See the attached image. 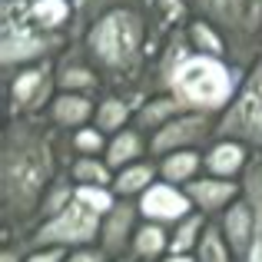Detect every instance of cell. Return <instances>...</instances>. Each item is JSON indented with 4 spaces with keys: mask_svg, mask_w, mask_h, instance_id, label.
<instances>
[{
    "mask_svg": "<svg viewBox=\"0 0 262 262\" xmlns=\"http://www.w3.org/2000/svg\"><path fill=\"white\" fill-rule=\"evenodd\" d=\"M30 126H10L4 143V206L7 216H30L47 199V186L53 176V156Z\"/></svg>",
    "mask_w": 262,
    "mask_h": 262,
    "instance_id": "cell-1",
    "label": "cell"
},
{
    "mask_svg": "<svg viewBox=\"0 0 262 262\" xmlns=\"http://www.w3.org/2000/svg\"><path fill=\"white\" fill-rule=\"evenodd\" d=\"M90 57L106 70H126L136 63L143 47V20L133 10H110L93 24L86 37Z\"/></svg>",
    "mask_w": 262,
    "mask_h": 262,
    "instance_id": "cell-2",
    "label": "cell"
},
{
    "mask_svg": "<svg viewBox=\"0 0 262 262\" xmlns=\"http://www.w3.org/2000/svg\"><path fill=\"white\" fill-rule=\"evenodd\" d=\"M173 90L186 106L219 110L232 96V77L216 57H189L173 70Z\"/></svg>",
    "mask_w": 262,
    "mask_h": 262,
    "instance_id": "cell-3",
    "label": "cell"
},
{
    "mask_svg": "<svg viewBox=\"0 0 262 262\" xmlns=\"http://www.w3.org/2000/svg\"><path fill=\"white\" fill-rule=\"evenodd\" d=\"M100 212L90 209L86 203H80L77 196H73V203L67 206L63 212H57L53 219H47L43 226L37 229V236H33V243H37V249H43V246H63V249H70V246H90L96 239V232H100Z\"/></svg>",
    "mask_w": 262,
    "mask_h": 262,
    "instance_id": "cell-4",
    "label": "cell"
},
{
    "mask_svg": "<svg viewBox=\"0 0 262 262\" xmlns=\"http://www.w3.org/2000/svg\"><path fill=\"white\" fill-rule=\"evenodd\" d=\"M219 133L262 143V63L249 77V83L243 86V93H239V100L232 103V110L223 116Z\"/></svg>",
    "mask_w": 262,
    "mask_h": 262,
    "instance_id": "cell-5",
    "label": "cell"
},
{
    "mask_svg": "<svg viewBox=\"0 0 262 262\" xmlns=\"http://www.w3.org/2000/svg\"><path fill=\"white\" fill-rule=\"evenodd\" d=\"M192 199L186 196V189H176L169 183H156L143 192L140 199V212L149 223H179V219L189 216Z\"/></svg>",
    "mask_w": 262,
    "mask_h": 262,
    "instance_id": "cell-6",
    "label": "cell"
},
{
    "mask_svg": "<svg viewBox=\"0 0 262 262\" xmlns=\"http://www.w3.org/2000/svg\"><path fill=\"white\" fill-rule=\"evenodd\" d=\"M206 133H209V120H206L203 113H183V116H176V120H169L163 129H156L149 149H153L156 156L176 153V149L196 143L199 136H206Z\"/></svg>",
    "mask_w": 262,
    "mask_h": 262,
    "instance_id": "cell-7",
    "label": "cell"
},
{
    "mask_svg": "<svg viewBox=\"0 0 262 262\" xmlns=\"http://www.w3.org/2000/svg\"><path fill=\"white\" fill-rule=\"evenodd\" d=\"M133 216L136 209L133 206H113L103 219V229H100V239H103V252L113 259H126V249H133Z\"/></svg>",
    "mask_w": 262,
    "mask_h": 262,
    "instance_id": "cell-8",
    "label": "cell"
},
{
    "mask_svg": "<svg viewBox=\"0 0 262 262\" xmlns=\"http://www.w3.org/2000/svg\"><path fill=\"white\" fill-rule=\"evenodd\" d=\"M252 229H256L252 206L243 203V199H236V203H232V209L226 212V219H223V232H226V243H229L232 256H236L239 262H246V256H249Z\"/></svg>",
    "mask_w": 262,
    "mask_h": 262,
    "instance_id": "cell-9",
    "label": "cell"
},
{
    "mask_svg": "<svg viewBox=\"0 0 262 262\" xmlns=\"http://www.w3.org/2000/svg\"><path fill=\"white\" fill-rule=\"evenodd\" d=\"M186 196L192 199V206L203 212H216L223 206H229L232 199L239 196V186L236 183H226L219 176H209V179H196V183H186Z\"/></svg>",
    "mask_w": 262,
    "mask_h": 262,
    "instance_id": "cell-10",
    "label": "cell"
},
{
    "mask_svg": "<svg viewBox=\"0 0 262 262\" xmlns=\"http://www.w3.org/2000/svg\"><path fill=\"white\" fill-rule=\"evenodd\" d=\"M40 53H47V37L27 30V27H17V33L10 27L4 30V67L24 63V60H33Z\"/></svg>",
    "mask_w": 262,
    "mask_h": 262,
    "instance_id": "cell-11",
    "label": "cell"
},
{
    "mask_svg": "<svg viewBox=\"0 0 262 262\" xmlns=\"http://www.w3.org/2000/svg\"><path fill=\"white\" fill-rule=\"evenodd\" d=\"M47 90H50V80H47L43 70H27L13 80L10 96H13V106L17 110H37L43 103Z\"/></svg>",
    "mask_w": 262,
    "mask_h": 262,
    "instance_id": "cell-12",
    "label": "cell"
},
{
    "mask_svg": "<svg viewBox=\"0 0 262 262\" xmlns=\"http://www.w3.org/2000/svg\"><path fill=\"white\" fill-rule=\"evenodd\" d=\"M206 166H209V173L219 176V179L236 176L239 169L246 166V149H243V143H236V140L216 143V146L209 149V156H206Z\"/></svg>",
    "mask_w": 262,
    "mask_h": 262,
    "instance_id": "cell-13",
    "label": "cell"
},
{
    "mask_svg": "<svg viewBox=\"0 0 262 262\" xmlns=\"http://www.w3.org/2000/svg\"><path fill=\"white\" fill-rule=\"evenodd\" d=\"M199 7H206L226 27H252L256 24V0H199Z\"/></svg>",
    "mask_w": 262,
    "mask_h": 262,
    "instance_id": "cell-14",
    "label": "cell"
},
{
    "mask_svg": "<svg viewBox=\"0 0 262 262\" xmlns=\"http://www.w3.org/2000/svg\"><path fill=\"white\" fill-rule=\"evenodd\" d=\"M163 252H169L166 229H163L160 223L140 226V229H136V236H133V256L143 259V262H153L156 256H163Z\"/></svg>",
    "mask_w": 262,
    "mask_h": 262,
    "instance_id": "cell-15",
    "label": "cell"
},
{
    "mask_svg": "<svg viewBox=\"0 0 262 262\" xmlns=\"http://www.w3.org/2000/svg\"><path fill=\"white\" fill-rule=\"evenodd\" d=\"M90 113H93V103L80 93H63L53 100V120L60 126H83L90 120Z\"/></svg>",
    "mask_w": 262,
    "mask_h": 262,
    "instance_id": "cell-16",
    "label": "cell"
},
{
    "mask_svg": "<svg viewBox=\"0 0 262 262\" xmlns=\"http://www.w3.org/2000/svg\"><path fill=\"white\" fill-rule=\"evenodd\" d=\"M186 103L179 100V96H160V100H149L146 106L140 110V123L149 129H163L169 120H176V116H183Z\"/></svg>",
    "mask_w": 262,
    "mask_h": 262,
    "instance_id": "cell-17",
    "label": "cell"
},
{
    "mask_svg": "<svg viewBox=\"0 0 262 262\" xmlns=\"http://www.w3.org/2000/svg\"><path fill=\"white\" fill-rule=\"evenodd\" d=\"M249 196H252V216H256V229H252V246L246 262H262V160L249 173Z\"/></svg>",
    "mask_w": 262,
    "mask_h": 262,
    "instance_id": "cell-18",
    "label": "cell"
},
{
    "mask_svg": "<svg viewBox=\"0 0 262 262\" xmlns=\"http://www.w3.org/2000/svg\"><path fill=\"white\" fill-rule=\"evenodd\" d=\"M199 153H192V149H176V153H169L166 160H163V166H160V173L166 183H189L192 176H196V169H199Z\"/></svg>",
    "mask_w": 262,
    "mask_h": 262,
    "instance_id": "cell-19",
    "label": "cell"
},
{
    "mask_svg": "<svg viewBox=\"0 0 262 262\" xmlns=\"http://www.w3.org/2000/svg\"><path fill=\"white\" fill-rule=\"evenodd\" d=\"M196 262H236L226 236L216 226H206L203 229V239H199V246H196Z\"/></svg>",
    "mask_w": 262,
    "mask_h": 262,
    "instance_id": "cell-20",
    "label": "cell"
},
{
    "mask_svg": "<svg viewBox=\"0 0 262 262\" xmlns=\"http://www.w3.org/2000/svg\"><path fill=\"white\" fill-rule=\"evenodd\" d=\"M140 156V136L133 129H123V133L113 136V143L106 146V163L113 169H126L133 166V160Z\"/></svg>",
    "mask_w": 262,
    "mask_h": 262,
    "instance_id": "cell-21",
    "label": "cell"
},
{
    "mask_svg": "<svg viewBox=\"0 0 262 262\" xmlns=\"http://www.w3.org/2000/svg\"><path fill=\"white\" fill-rule=\"evenodd\" d=\"M203 239V216H186L176 223V232L169 236V252L176 256H189Z\"/></svg>",
    "mask_w": 262,
    "mask_h": 262,
    "instance_id": "cell-22",
    "label": "cell"
},
{
    "mask_svg": "<svg viewBox=\"0 0 262 262\" xmlns=\"http://www.w3.org/2000/svg\"><path fill=\"white\" fill-rule=\"evenodd\" d=\"M149 183H153V166L133 163V166L120 169V176L113 179V192L116 196H133V192H146Z\"/></svg>",
    "mask_w": 262,
    "mask_h": 262,
    "instance_id": "cell-23",
    "label": "cell"
},
{
    "mask_svg": "<svg viewBox=\"0 0 262 262\" xmlns=\"http://www.w3.org/2000/svg\"><path fill=\"white\" fill-rule=\"evenodd\" d=\"M67 17H70V7H67V0H37V4L30 7V20H33L37 27H43V30L60 27Z\"/></svg>",
    "mask_w": 262,
    "mask_h": 262,
    "instance_id": "cell-24",
    "label": "cell"
},
{
    "mask_svg": "<svg viewBox=\"0 0 262 262\" xmlns=\"http://www.w3.org/2000/svg\"><path fill=\"white\" fill-rule=\"evenodd\" d=\"M73 179H77L80 186H106V183H113L110 179V163H100V160H93V156H80L77 163H73Z\"/></svg>",
    "mask_w": 262,
    "mask_h": 262,
    "instance_id": "cell-25",
    "label": "cell"
},
{
    "mask_svg": "<svg viewBox=\"0 0 262 262\" xmlns=\"http://www.w3.org/2000/svg\"><path fill=\"white\" fill-rule=\"evenodd\" d=\"M126 120H129V106L123 100H103L100 110H96V129H103V133L123 129Z\"/></svg>",
    "mask_w": 262,
    "mask_h": 262,
    "instance_id": "cell-26",
    "label": "cell"
},
{
    "mask_svg": "<svg viewBox=\"0 0 262 262\" xmlns=\"http://www.w3.org/2000/svg\"><path fill=\"white\" fill-rule=\"evenodd\" d=\"M189 40H192V47H196L199 53H206V57H219V53H223V40H219V33L212 30V24L196 20V24L189 27Z\"/></svg>",
    "mask_w": 262,
    "mask_h": 262,
    "instance_id": "cell-27",
    "label": "cell"
},
{
    "mask_svg": "<svg viewBox=\"0 0 262 262\" xmlns=\"http://www.w3.org/2000/svg\"><path fill=\"white\" fill-rule=\"evenodd\" d=\"M73 196H77L80 203H86L90 209H96L100 216H106V212L113 209V192H110L106 186H77Z\"/></svg>",
    "mask_w": 262,
    "mask_h": 262,
    "instance_id": "cell-28",
    "label": "cell"
},
{
    "mask_svg": "<svg viewBox=\"0 0 262 262\" xmlns=\"http://www.w3.org/2000/svg\"><path fill=\"white\" fill-rule=\"evenodd\" d=\"M57 83L67 90V93H73V90H86V86H93L96 83V77L86 70V67H77V63H67L63 70H60V77H57Z\"/></svg>",
    "mask_w": 262,
    "mask_h": 262,
    "instance_id": "cell-29",
    "label": "cell"
},
{
    "mask_svg": "<svg viewBox=\"0 0 262 262\" xmlns=\"http://www.w3.org/2000/svg\"><path fill=\"white\" fill-rule=\"evenodd\" d=\"M73 146H77L80 153H96V149L103 146V129H80V133L73 136Z\"/></svg>",
    "mask_w": 262,
    "mask_h": 262,
    "instance_id": "cell-30",
    "label": "cell"
},
{
    "mask_svg": "<svg viewBox=\"0 0 262 262\" xmlns=\"http://www.w3.org/2000/svg\"><path fill=\"white\" fill-rule=\"evenodd\" d=\"M24 262H67V249L63 246H43V249L30 252Z\"/></svg>",
    "mask_w": 262,
    "mask_h": 262,
    "instance_id": "cell-31",
    "label": "cell"
},
{
    "mask_svg": "<svg viewBox=\"0 0 262 262\" xmlns=\"http://www.w3.org/2000/svg\"><path fill=\"white\" fill-rule=\"evenodd\" d=\"M67 262H106V252H103V249H86V246H80V249L67 252Z\"/></svg>",
    "mask_w": 262,
    "mask_h": 262,
    "instance_id": "cell-32",
    "label": "cell"
},
{
    "mask_svg": "<svg viewBox=\"0 0 262 262\" xmlns=\"http://www.w3.org/2000/svg\"><path fill=\"white\" fill-rule=\"evenodd\" d=\"M0 262H24V259H20L13 249H4V256H0Z\"/></svg>",
    "mask_w": 262,
    "mask_h": 262,
    "instance_id": "cell-33",
    "label": "cell"
},
{
    "mask_svg": "<svg viewBox=\"0 0 262 262\" xmlns=\"http://www.w3.org/2000/svg\"><path fill=\"white\" fill-rule=\"evenodd\" d=\"M163 262H196V259H192V256H176V252H169Z\"/></svg>",
    "mask_w": 262,
    "mask_h": 262,
    "instance_id": "cell-34",
    "label": "cell"
},
{
    "mask_svg": "<svg viewBox=\"0 0 262 262\" xmlns=\"http://www.w3.org/2000/svg\"><path fill=\"white\" fill-rule=\"evenodd\" d=\"M113 262H129V259H113Z\"/></svg>",
    "mask_w": 262,
    "mask_h": 262,
    "instance_id": "cell-35",
    "label": "cell"
}]
</instances>
